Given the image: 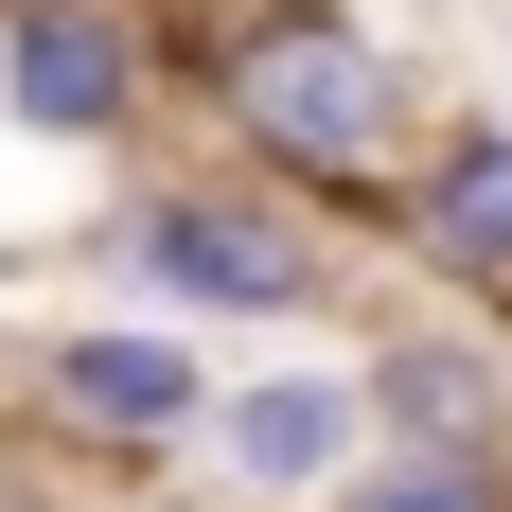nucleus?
Returning <instances> with one entry per match:
<instances>
[{"label": "nucleus", "instance_id": "1", "mask_svg": "<svg viewBox=\"0 0 512 512\" xmlns=\"http://www.w3.org/2000/svg\"><path fill=\"white\" fill-rule=\"evenodd\" d=\"M195 89L230 106V142H248L265 177H301L318 212H389L371 159L407 124V71H389L371 18H336V0H248V18L195 53Z\"/></svg>", "mask_w": 512, "mask_h": 512}, {"label": "nucleus", "instance_id": "2", "mask_svg": "<svg viewBox=\"0 0 512 512\" xmlns=\"http://www.w3.org/2000/svg\"><path fill=\"white\" fill-rule=\"evenodd\" d=\"M106 248L159 318H301L318 301V195L265 177V159L248 177H142L106 212Z\"/></svg>", "mask_w": 512, "mask_h": 512}, {"label": "nucleus", "instance_id": "3", "mask_svg": "<svg viewBox=\"0 0 512 512\" xmlns=\"http://www.w3.org/2000/svg\"><path fill=\"white\" fill-rule=\"evenodd\" d=\"M142 89H159V53H142L124 0H0V124H18V142L106 159L142 124Z\"/></svg>", "mask_w": 512, "mask_h": 512}, {"label": "nucleus", "instance_id": "4", "mask_svg": "<svg viewBox=\"0 0 512 512\" xmlns=\"http://www.w3.org/2000/svg\"><path fill=\"white\" fill-rule=\"evenodd\" d=\"M36 407L71 424V442L159 460V442H195V424H212V371H195L177 318H53V336H36Z\"/></svg>", "mask_w": 512, "mask_h": 512}, {"label": "nucleus", "instance_id": "5", "mask_svg": "<svg viewBox=\"0 0 512 512\" xmlns=\"http://www.w3.org/2000/svg\"><path fill=\"white\" fill-rule=\"evenodd\" d=\"M212 460L248 477V495L318 512L336 477L371 460V389H354V371H265V389H230V407H212Z\"/></svg>", "mask_w": 512, "mask_h": 512}, {"label": "nucleus", "instance_id": "6", "mask_svg": "<svg viewBox=\"0 0 512 512\" xmlns=\"http://www.w3.org/2000/svg\"><path fill=\"white\" fill-rule=\"evenodd\" d=\"M389 230H407L460 301H512V124H495V106H477V124H442V142L407 159Z\"/></svg>", "mask_w": 512, "mask_h": 512}, {"label": "nucleus", "instance_id": "7", "mask_svg": "<svg viewBox=\"0 0 512 512\" xmlns=\"http://www.w3.org/2000/svg\"><path fill=\"white\" fill-rule=\"evenodd\" d=\"M354 389H371V442H512V371L477 336H371Z\"/></svg>", "mask_w": 512, "mask_h": 512}, {"label": "nucleus", "instance_id": "8", "mask_svg": "<svg viewBox=\"0 0 512 512\" xmlns=\"http://www.w3.org/2000/svg\"><path fill=\"white\" fill-rule=\"evenodd\" d=\"M318 512H512V442H371Z\"/></svg>", "mask_w": 512, "mask_h": 512}, {"label": "nucleus", "instance_id": "9", "mask_svg": "<svg viewBox=\"0 0 512 512\" xmlns=\"http://www.w3.org/2000/svg\"><path fill=\"white\" fill-rule=\"evenodd\" d=\"M0 512H53V495H36V477H0Z\"/></svg>", "mask_w": 512, "mask_h": 512}]
</instances>
